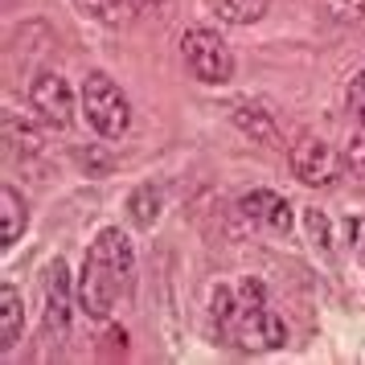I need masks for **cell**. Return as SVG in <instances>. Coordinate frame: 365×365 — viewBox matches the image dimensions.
Returning <instances> with one entry per match:
<instances>
[{
	"instance_id": "5b68a950",
	"label": "cell",
	"mask_w": 365,
	"mask_h": 365,
	"mask_svg": "<svg viewBox=\"0 0 365 365\" xmlns=\"http://www.w3.org/2000/svg\"><path fill=\"white\" fill-rule=\"evenodd\" d=\"M70 312H74V283L62 259L46 267V312H41V332L50 345H62L70 332Z\"/></svg>"
},
{
	"instance_id": "d6986e66",
	"label": "cell",
	"mask_w": 365,
	"mask_h": 365,
	"mask_svg": "<svg viewBox=\"0 0 365 365\" xmlns=\"http://www.w3.org/2000/svg\"><path fill=\"white\" fill-rule=\"evenodd\" d=\"M349 107H353V115L365 123V70L353 78V86H349Z\"/></svg>"
},
{
	"instance_id": "2e32d148",
	"label": "cell",
	"mask_w": 365,
	"mask_h": 365,
	"mask_svg": "<svg viewBox=\"0 0 365 365\" xmlns=\"http://www.w3.org/2000/svg\"><path fill=\"white\" fill-rule=\"evenodd\" d=\"M128 4L132 0H74V9L86 13V17H95V21H119L128 13Z\"/></svg>"
},
{
	"instance_id": "9a60e30c",
	"label": "cell",
	"mask_w": 365,
	"mask_h": 365,
	"mask_svg": "<svg viewBox=\"0 0 365 365\" xmlns=\"http://www.w3.org/2000/svg\"><path fill=\"white\" fill-rule=\"evenodd\" d=\"M210 312H214V320L222 324V329L230 332V324L238 320V312H242V304L234 299L230 287H214V299H210Z\"/></svg>"
},
{
	"instance_id": "3957f363",
	"label": "cell",
	"mask_w": 365,
	"mask_h": 365,
	"mask_svg": "<svg viewBox=\"0 0 365 365\" xmlns=\"http://www.w3.org/2000/svg\"><path fill=\"white\" fill-rule=\"evenodd\" d=\"M181 53H185L189 74H193L197 83L222 86V83H230V78H234V53H230V46L222 41V34L205 29V25H197V29H189V34L181 37Z\"/></svg>"
},
{
	"instance_id": "ac0fdd59",
	"label": "cell",
	"mask_w": 365,
	"mask_h": 365,
	"mask_svg": "<svg viewBox=\"0 0 365 365\" xmlns=\"http://www.w3.org/2000/svg\"><path fill=\"white\" fill-rule=\"evenodd\" d=\"M336 21H357L365 13V0H320Z\"/></svg>"
},
{
	"instance_id": "8fae6325",
	"label": "cell",
	"mask_w": 365,
	"mask_h": 365,
	"mask_svg": "<svg viewBox=\"0 0 365 365\" xmlns=\"http://www.w3.org/2000/svg\"><path fill=\"white\" fill-rule=\"evenodd\" d=\"M25 234V201L17 197V189H0V247H13Z\"/></svg>"
},
{
	"instance_id": "30bf717a",
	"label": "cell",
	"mask_w": 365,
	"mask_h": 365,
	"mask_svg": "<svg viewBox=\"0 0 365 365\" xmlns=\"http://www.w3.org/2000/svg\"><path fill=\"white\" fill-rule=\"evenodd\" d=\"M230 115H234V123H238L242 132L255 135V140H263V144H275V140H279V128H275L271 111L255 107V103H234V107H230Z\"/></svg>"
},
{
	"instance_id": "8992f818",
	"label": "cell",
	"mask_w": 365,
	"mask_h": 365,
	"mask_svg": "<svg viewBox=\"0 0 365 365\" xmlns=\"http://www.w3.org/2000/svg\"><path fill=\"white\" fill-rule=\"evenodd\" d=\"M345 160L332 152V144H324L320 135H299L292 144V173H296L304 185H332L341 177Z\"/></svg>"
},
{
	"instance_id": "9c48e42d",
	"label": "cell",
	"mask_w": 365,
	"mask_h": 365,
	"mask_svg": "<svg viewBox=\"0 0 365 365\" xmlns=\"http://www.w3.org/2000/svg\"><path fill=\"white\" fill-rule=\"evenodd\" d=\"M21 324H25V304H21V292L13 283L0 287V349H9L21 341Z\"/></svg>"
},
{
	"instance_id": "7a4b0ae2",
	"label": "cell",
	"mask_w": 365,
	"mask_h": 365,
	"mask_svg": "<svg viewBox=\"0 0 365 365\" xmlns=\"http://www.w3.org/2000/svg\"><path fill=\"white\" fill-rule=\"evenodd\" d=\"M78 99H83V115L91 123V132H99L103 140H119L132 128V103L111 74H103V70L86 74Z\"/></svg>"
},
{
	"instance_id": "4fadbf2b",
	"label": "cell",
	"mask_w": 365,
	"mask_h": 365,
	"mask_svg": "<svg viewBox=\"0 0 365 365\" xmlns=\"http://www.w3.org/2000/svg\"><path fill=\"white\" fill-rule=\"evenodd\" d=\"M205 4L222 21H230V25H250V21L263 17V9H267V0H205Z\"/></svg>"
},
{
	"instance_id": "52a82bcc",
	"label": "cell",
	"mask_w": 365,
	"mask_h": 365,
	"mask_svg": "<svg viewBox=\"0 0 365 365\" xmlns=\"http://www.w3.org/2000/svg\"><path fill=\"white\" fill-rule=\"evenodd\" d=\"M29 107L37 111V119L46 128L62 132L74 119V91H70V83L62 74H37L34 86H29Z\"/></svg>"
},
{
	"instance_id": "5bb4252c",
	"label": "cell",
	"mask_w": 365,
	"mask_h": 365,
	"mask_svg": "<svg viewBox=\"0 0 365 365\" xmlns=\"http://www.w3.org/2000/svg\"><path fill=\"white\" fill-rule=\"evenodd\" d=\"M4 135H9V148H13V152H21V148H25V152H37V148H41V135H37L29 123H21L13 111L4 115Z\"/></svg>"
},
{
	"instance_id": "44dd1931",
	"label": "cell",
	"mask_w": 365,
	"mask_h": 365,
	"mask_svg": "<svg viewBox=\"0 0 365 365\" xmlns=\"http://www.w3.org/2000/svg\"><path fill=\"white\" fill-rule=\"evenodd\" d=\"M242 304H263V283H259V279L242 283Z\"/></svg>"
},
{
	"instance_id": "ffe728a7",
	"label": "cell",
	"mask_w": 365,
	"mask_h": 365,
	"mask_svg": "<svg viewBox=\"0 0 365 365\" xmlns=\"http://www.w3.org/2000/svg\"><path fill=\"white\" fill-rule=\"evenodd\" d=\"M349 238H353V255H357V263L365 267V217H353V222H349Z\"/></svg>"
},
{
	"instance_id": "6da1fadb",
	"label": "cell",
	"mask_w": 365,
	"mask_h": 365,
	"mask_svg": "<svg viewBox=\"0 0 365 365\" xmlns=\"http://www.w3.org/2000/svg\"><path fill=\"white\" fill-rule=\"evenodd\" d=\"M135 275V247L132 238L119 230V226H107V230L95 234V242L83 259V275H78V308L95 320H107L115 299L132 287Z\"/></svg>"
},
{
	"instance_id": "277c9868",
	"label": "cell",
	"mask_w": 365,
	"mask_h": 365,
	"mask_svg": "<svg viewBox=\"0 0 365 365\" xmlns=\"http://www.w3.org/2000/svg\"><path fill=\"white\" fill-rule=\"evenodd\" d=\"M230 336L242 353H271L287 345V324L267 304H242L238 320L230 324Z\"/></svg>"
},
{
	"instance_id": "7c38bea8",
	"label": "cell",
	"mask_w": 365,
	"mask_h": 365,
	"mask_svg": "<svg viewBox=\"0 0 365 365\" xmlns=\"http://www.w3.org/2000/svg\"><path fill=\"white\" fill-rule=\"evenodd\" d=\"M160 210H165V193L156 189V185H140L132 197H128V217H132L140 230H148V226H156V217H160Z\"/></svg>"
},
{
	"instance_id": "e0dca14e",
	"label": "cell",
	"mask_w": 365,
	"mask_h": 365,
	"mask_svg": "<svg viewBox=\"0 0 365 365\" xmlns=\"http://www.w3.org/2000/svg\"><path fill=\"white\" fill-rule=\"evenodd\" d=\"M341 160H345V168L357 177V181H365V123H361V132H353V135L345 140Z\"/></svg>"
},
{
	"instance_id": "ba28073f",
	"label": "cell",
	"mask_w": 365,
	"mask_h": 365,
	"mask_svg": "<svg viewBox=\"0 0 365 365\" xmlns=\"http://www.w3.org/2000/svg\"><path fill=\"white\" fill-rule=\"evenodd\" d=\"M238 210H242V217H250L255 226H267V230H275V234L292 230V201L279 197L275 189H255V193H242Z\"/></svg>"
}]
</instances>
